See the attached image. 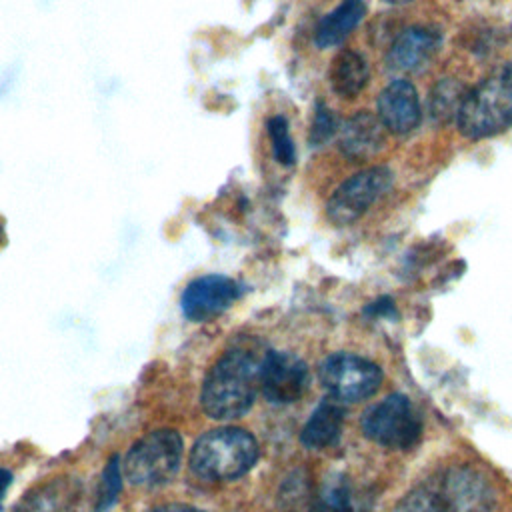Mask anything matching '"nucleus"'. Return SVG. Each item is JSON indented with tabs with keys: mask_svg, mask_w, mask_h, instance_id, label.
Instances as JSON below:
<instances>
[{
	"mask_svg": "<svg viewBox=\"0 0 512 512\" xmlns=\"http://www.w3.org/2000/svg\"><path fill=\"white\" fill-rule=\"evenodd\" d=\"M10 482H12L10 472H8V470H4V468H0V502H2V496H4L6 488L10 486Z\"/></svg>",
	"mask_w": 512,
	"mask_h": 512,
	"instance_id": "b1692460",
	"label": "nucleus"
},
{
	"mask_svg": "<svg viewBox=\"0 0 512 512\" xmlns=\"http://www.w3.org/2000/svg\"><path fill=\"white\" fill-rule=\"evenodd\" d=\"M362 432L384 448H412L422 434V420L404 394H388L362 416Z\"/></svg>",
	"mask_w": 512,
	"mask_h": 512,
	"instance_id": "423d86ee",
	"label": "nucleus"
},
{
	"mask_svg": "<svg viewBox=\"0 0 512 512\" xmlns=\"http://www.w3.org/2000/svg\"><path fill=\"white\" fill-rule=\"evenodd\" d=\"M148 512H202V510H196V508H190V506H182V504H166V506L152 508Z\"/></svg>",
	"mask_w": 512,
	"mask_h": 512,
	"instance_id": "5701e85b",
	"label": "nucleus"
},
{
	"mask_svg": "<svg viewBox=\"0 0 512 512\" xmlns=\"http://www.w3.org/2000/svg\"><path fill=\"white\" fill-rule=\"evenodd\" d=\"M378 118L384 124L386 132L392 134H410L420 124V100L418 90L412 82L398 78L390 82L380 94H378Z\"/></svg>",
	"mask_w": 512,
	"mask_h": 512,
	"instance_id": "9b49d317",
	"label": "nucleus"
},
{
	"mask_svg": "<svg viewBox=\"0 0 512 512\" xmlns=\"http://www.w3.org/2000/svg\"><path fill=\"white\" fill-rule=\"evenodd\" d=\"M84 492L72 478H54L30 490L16 512H82Z\"/></svg>",
	"mask_w": 512,
	"mask_h": 512,
	"instance_id": "4468645a",
	"label": "nucleus"
},
{
	"mask_svg": "<svg viewBox=\"0 0 512 512\" xmlns=\"http://www.w3.org/2000/svg\"><path fill=\"white\" fill-rule=\"evenodd\" d=\"M392 186V172L386 166L366 168L344 180L326 202V216L336 226L354 224Z\"/></svg>",
	"mask_w": 512,
	"mask_h": 512,
	"instance_id": "6e6552de",
	"label": "nucleus"
},
{
	"mask_svg": "<svg viewBox=\"0 0 512 512\" xmlns=\"http://www.w3.org/2000/svg\"><path fill=\"white\" fill-rule=\"evenodd\" d=\"M364 0H342L334 10H330L314 30V44L318 48H332L342 44L352 30L366 16Z\"/></svg>",
	"mask_w": 512,
	"mask_h": 512,
	"instance_id": "2eb2a0df",
	"label": "nucleus"
},
{
	"mask_svg": "<svg viewBox=\"0 0 512 512\" xmlns=\"http://www.w3.org/2000/svg\"><path fill=\"white\" fill-rule=\"evenodd\" d=\"M122 488V478H120V466H118V458H110L106 468L102 470V478H100V488L96 494V512H106L110 506H114V502L118 500Z\"/></svg>",
	"mask_w": 512,
	"mask_h": 512,
	"instance_id": "412c9836",
	"label": "nucleus"
},
{
	"mask_svg": "<svg viewBox=\"0 0 512 512\" xmlns=\"http://www.w3.org/2000/svg\"><path fill=\"white\" fill-rule=\"evenodd\" d=\"M312 512H352V498L346 480H326L312 502Z\"/></svg>",
	"mask_w": 512,
	"mask_h": 512,
	"instance_id": "6ab92c4d",
	"label": "nucleus"
},
{
	"mask_svg": "<svg viewBox=\"0 0 512 512\" xmlns=\"http://www.w3.org/2000/svg\"><path fill=\"white\" fill-rule=\"evenodd\" d=\"M308 388L304 360L290 352H268L262 360L260 390L272 404L296 402Z\"/></svg>",
	"mask_w": 512,
	"mask_h": 512,
	"instance_id": "1a4fd4ad",
	"label": "nucleus"
},
{
	"mask_svg": "<svg viewBox=\"0 0 512 512\" xmlns=\"http://www.w3.org/2000/svg\"><path fill=\"white\" fill-rule=\"evenodd\" d=\"M382 378L378 364L350 352H336L320 364V382L338 402H360L374 396Z\"/></svg>",
	"mask_w": 512,
	"mask_h": 512,
	"instance_id": "0eeeda50",
	"label": "nucleus"
},
{
	"mask_svg": "<svg viewBox=\"0 0 512 512\" xmlns=\"http://www.w3.org/2000/svg\"><path fill=\"white\" fill-rule=\"evenodd\" d=\"M258 460L256 438L240 428H218L200 436L190 450V470L208 482L234 480Z\"/></svg>",
	"mask_w": 512,
	"mask_h": 512,
	"instance_id": "20e7f679",
	"label": "nucleus"
},
{
	"mask_svg": "<svg viewBox=\"0 0 512 512\" xmlns=\"http://www.w3.org/2000/svg\"><path fill=\"white\" fill-rule=\"evenodd\" d=\"M266 128H268V136H270V142H272V152H274L276 162H280L284 166L294 164L296 148H294V142L290 138V130H288L286 118L276 114V116L268 118Z\"/></svg>",
	"mask_w": 512,
	"mask_h": 512,
	"instance_id": "aec40b11",
	"label": "nucleus"
},
{
	"mask_svg": "<svg viewBox=\"0 0 512 512\" xmlns=\"http://www.w3.org/2000/svg\"><path fill=\"white\" fill-rule=\"evenodd\" d=\"M468 86L456 78H442L434 84L428 96V110L430 116L438 124H448L458 118L464 98L468 94Z\"/></svg>",
	"mask_w": 512,
	"mask_h": 512,
	"instance_id": "a211bd4d",
	"label": "nucleus"
},
{
	"mask_svg": "<svg viewBox=\"0 0 512 512\" xmlns=\"http://www.w3.org/2000/svg\"><path fill=\"white\" fill-rule=\"evenodd\" d=\"M456 124L460 134L470 140L512 128V62L494 68L478 86L468 90Z\"/></svg>",
	"mask_w": 512,
	"mask_h": 512,
	"instance_id": "7ed1b4c3",
	"label": "nucleus"
},
{
	"mask_svg": "<svg viewBox=\"0 0 512 512\" xmlns=\"http://www.w3.org/2000/svg\"><path fill=\"white\" fill-rule=\"evenodd\" d=\"M370 70L362 54L356 50H340L330 64L328 80L330 88L340 98H356L368 84Z\"/></svg>",
	"mask_w": 512,
	"mask_h": 512,
	"instance_id": "f3484780",
	"label": "nucleus"
},
{
	"mask_svg": "<svg viewBox=\"0 0 512 512\" xmlns=\"http://www.w3.org/2000/svg\"><path fill=\"white\" fill-rule=\"evenodd\" d=\"M264 354L244 344L228 350L208 372L202 386V406L210 418L230 420L242 416L260 390Z\"/></svg>",
	"mask_w": 512,
	"mask_h": 512,
	"instance_id": "f03ea898",
	"label": "nucleus"
},
{
	"mask_svg": "<svg viewBox=\"0 0 512 512\" xmlns=\"http://www.w3.org/2000/svg\"><path fill=\"white\" fill-rule=\"evenodd\" d=\"M182 460V438L174 430H156L140 438L124 460L126 478L140 488H156L174 478Z\"/></svg>",
	"mask_w": 512,
	"mask_h": 512,
	"instance_id": "39448f33",
	"label": "nucleus"
},
{
	"mask_svg": "<svg viewBox=\"0 0 512 512\" xmlns=\"http://www.w3.org/2000/svg\"><path fill=\"white\" fill-rule=\"evenodd\" d=\"M440 34L426 26H410L402 30L388 48L386 62L394 72H420L436 56Z\"/></svg>",
	"mask_w": 512,
	"mask_h": 512,
	"instance_id": "f8f14e48",
	"label": "nucleus"
},
{
	"mask_svg": "<svg viewBox=\"0 0 512 512\" xmlns=\"http://www.w3.org/2000/svg\"><path fill=\"white\" fill-rule=\"evenodd\" d=\"M386 128L378 116L360 110L338 128V148L352 162H366L382 152Z\"/></svg>",
	"mask_w": 512,
	"mask_h": 512,
	"instance_id": "ddd939ff",
	"label": "nucleus"
},
{
	"mask_svg": "<svg viewBox=\"0 0 512 512\" xmlns=\"http://www.w3.org/2000/svg\"><path fill=\"white\" fill-rule=\"evenodd\" d=\"M240 298L236 280L222 274H208L192 280L182 292V312L194 322H206L228 310Z\"/></svg>",
	"mask_w": 512,
	"mask_h": 512,
	"instance_id": "9d476101",
	"label": "nucleus"
},
{
	"mask_svg": "<svg viewBox=\"0 0 512 512\" xmlns=\"http://www.w3.org/2000/svg\"><path fill=\"white\" fill-rule=\"evenodd\" d=\"M490 482L468 464H450L398 500L394 512H492Z\"/></svg>",
	"mask_w": 512,
	"mask_h": 512,
	"instance_id": "f257e3e1",
	"label": "nucleus"
},
{
	"mask_svg": "<svg viewBox=\"0 0 512 512\" xmlns=\"http://www.w3.org/2000/svg\"><path fill=\"white\" fill-rule=\"evenodd\" d=\"M344 424V410L342 402L330 398L316 406V410L310 414L308 422L304 424L300 432V440L306 448L320 450L332 446L342 432Z\"/></svg>",
	"mask_w": 512,
	"mask_h": 512,
	"instance_id": "dca6fc26",
	"label": "nucleus"
},
{
	"mask_svg": "<svg viewBox=\"0 0 512 512\" xmlns=\"http://www.w3.org/2000/svg\"><path fill=\"white\" fill-rule=\"evenodd\" d=\"M336 132H338V122H336L332 110L320 102L316 106V112H314V118L310 124V134H308L310 146L326 144Z\"/></svg>",
	"mask_w": 512,
	"mask_h": 512,
	"instance_id": "4be33fe9",
	"label": "nucleus"
},
{
	"mask_svg": "<svg viewBox=\"0 0 512 512\" xmlns=\"http://www.w3.org/2000/svg\"><path fill=\"white\" fill-rule=\"evenodd\" d=\"M388 4H406V2H412V0H384Z\"/></svg>",
	"mask_w": 512,
	"mask_h": 512,
	"instance_id": "393cba45",
	"label": "nucleus"
}]
</instances>
